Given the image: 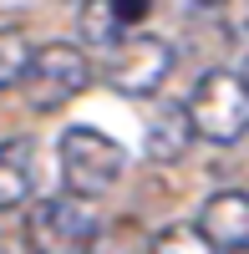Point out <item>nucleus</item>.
I'll use <instances>...</instances> for the list:
<instances>
[{
	"instance_id": "nucleus-16",
	"label": "nucleus",
	"mask_w": 249,
	"mask_h": 254,
	"mask_svg": "<svg viewBox=\"0 0 249 254\" xmlns=\"http://www.w3.org/2000/svg\"><path fill=\"white\" fill-rule=\"evenodd\" d=\"M229 5H234V31L249 36V0H229Z\"/></svg>"
},
{
	"instance_id": "nucleus-6",
	"label": "nucleus",
	"mask_w": 249,
	"mask_h": 254,
	"mask_svg": "<svg viewBox=\"0 0 249 254\" xmlns=\"http://www.w3.org/2000/svg\"><path fill=\"white\" fill-rule=\"evenodd\" d=\"M198 234L209 239V249H239L249 244V193L244 188H219V193L198 208Z\"/></svg>"
},
{
	"instance_id": "nucleus-12",
	"label": "nucleus",
	"mask_w": 249,
	"mask_h": 254,
	"mask_svg": "<svg viewBox=\"0 0 249 254\" xmlns=\"http://www.w3.org/2000/svg\"><path fill=\"white\" fill-rule=\"evenodd\" d=\"M148 254H214V249L193 224H168L158 239H148Z\"/></svg>"
},
{
	"instance_id": "nucleus-4",
	"label": "nucleus",
	"mask_w": 249,
	"mask_h": 254,
	"mask_svg": "<svg viewBox=\"0 0 249 254\" xmlns=\"http://www.w3.org/2000/svg\"><path fill=\"white\" fill-rule=\"evenodd\" d=\"M20 244H26V254H87L92 234H97V219L87 203H76L66 193L56 198H41L26 208V229H20Z\"/></svg>"
},
{
	"instance_id": "nucleus-2",
	"label": "nucleus",
	"mask_w": 249,
	"mask_h": 254,
	"mask_svg": "<svg viewBox=\"0 0 249 254\" xmlns=\"http://www.w3.org/2000/svg\"><path fill=\"white\" fill-rule=\"evenodd\" d=\"M87 87H92V61H87L81 46H71V41L36 46L31 61H26V76H20V92H26L31 112H61Z\"/></svg>"
},
{
	"instance_id": "nucleus-15",
	"label": "nucleus",
	"mask_w": 249,
	"mask_h": 254,
	"mask_svg": "<svg viewBox=\"0 0 249 254\" xmlns=\"http://www.w3.org/2000/svg\"><path fill=\"white\" fill-rule=\"evenodd\" d=\"M41 10V0H0V15H31Z\"/></svg>"
},
{
	"instance_id": "nucleus-17",
	"label": "nucleus",
	"mask_w": 249,
	"mask_h": 254,
	"mask_svg": "<svg viewBox=\"0 0 249 254\" xmlns=\"http://www.w3.org/2000/svg\"><path fill=\"white\" fill-rule=\"evenodd\" d=\"M0 254H26V244H15V239H0Z\"/></svg>"
},
{
	"instance_id": "nucleus-19",
	"label": "nucleus",
	"mask_w": 249,
	"mask_h": 254,
	"mask_svg": "<svg viewBox=\"0 0 249 254\" xmlns=\"http://www.w3.org/2000/svg\"><path fill=\"white\" fill-rule=\"evenodd\" d=\"M76 5H81V0H76Z\"/></svg>"
},
{
	"instance_id": "nucleus-1",
	"label": "nucleus",
	"mask_w": 249,
	"mask_h": 254,
	"mask_svg": "<svg viewBox=\"0 0 249 254\" xmlns=\"http://www.w3.org/2000/svg\"><path fill=\"white\" fill-rule=\"evenodd\" d=\"M56 158H61V183H66V198L76 203H92V198H107L122 168H127V153L122 142L107 137L102 127H66L56 142Z\"/></svg>"
},
{
	"instance_id": "nucleus-13",
	"label": "nucleus",
	"mask_w": 249,
	"mask_h": 254,
	"mask_svg": "<svg viewBox=\"0 0 249 254\" xmlns=\"http://www.w3.org/2000/svg\"><path fill=\"white\" fill-rule=\"evenodd\" d=\"M112 10H117V20H122V31H132V26H142V20H148L153 0H112Z\"/></svg>"
},
{
	"instance_id": "nucleus-9",
	"label": "nucleus",
	"mask_w": 249,
	"mask_h": 254,
	"mask_svg": "<svg viewBox=\"0 0 249 254\" xmlns=\"http://www.w3.org/2000/svg\"><path fill=\"white\" fill-rule=\"evenodd\" d=\"M76 41L92 51H117L122 41H127V31H122V20L112 10V0H81L76 10Z\"/></svg>"
},
{
	"instance_id": "nucleus-18",
	"label": "nucleus",
	"mask_w": 249,
	"mask_h": 254,
	"mask_svg": "<svg viewBox=\"0 0 249 254\" xmlns=\"http://www.w3.org/2000/svg\"><path fill=\"white\" fill-rule=\"evenodd\" d=\"M239 81H244V92H249V61H244V76H239Z\"/></svg>"
},
{
	"instance_id": "nucleus-3",
	"label": "nucleus",
	"mask_w": 249,
	"mask_h": 254,
	"mask_svg": "<svg viewBox=\"0 0 249 254\" xmlns=\"http://www.w3.org/2000/svg\"><path fill=\"white\" fill-rule=\"evenodd\" d=\"M183 112L193 122V137L219 142V147L239 142L249 132V92H244L239 71H203L193 81L188 102H183Z\"/></svg>"
},
{
	"instance_id": "nucleus-11",
	"label": "nucleus",
	"mask_w": 249,
	"mask_h": 254,
	"mask_svg": "<svg viewBox=\"0 0 249 254\" xmlns=\"http://www.w3.org/2000/svg\"><path fill=\"white\" fill-rule=\"evenodd\" d=\"M87 254H148V239H142L137 224H107V229L97 224Z\"/></svg>"
},
{
	"instance_id": "nucleus-7",
	"label": "nucleus",
	"mask_w": 249,
	"mask_h": 254,
	"mask_svg": "<svg viewBox=\"0 0 249 254\" xmlns=\"http://www.w3.org/2000/svg\"><path fill=\"white\" fill-rule=\"evenodd\" d=\"M36 193V142L31 137H5L0 142V214L26 208Z\"/></svg>"
},
{
	"instance_id": "nucleus-14",
	"label": "nucleus",
	"mask_w": 249,
	"mask_h": 254,
	"mask_svg": "<svg viewBox=\"0 0 249 254\" xmlns=\"http://www.w3.org/2000/svg\"><path fill=\"white\" fill-rule=\"evenodd\" d=\"M173 5H178L183 15H214V10L229 5V0H173Z\"/></svg>"
},
{
	"instance_id": "nucleus-10",
	"label": "nucleus",
	"mask_w": 249,
	"mask_h": 254,
	"mask_svg": "<svg viewBox=\"0 0 249 254\" xmlns=\"http://www.w3.org/2000/svg\"><path fill=\"white\" fill-rule=\"evenodd\" d=\"M31 41L20 36L15 26H0V92L20 87V76H26V61H31Z\"/></svg>"
},
{
	"instance_id": "nucleus-8",
	"label": "nucleus",
	"mask_w": 249,
	"mask_h": 254,
	"mask_svg": "<svg viewBox=\"0 0 249 254\" xmlns=\"http://www.w3.org/2000/svg\"><path fill=\"white\" fill-rule=\"evenodd\" d=\"M193 147V122L183 112V102H163L148 117V132H142V153L153 163H178Z\"/></svg>"
},
{
	"instance_id": "nucleus-5",
	"label": "nucleus",
	"mask_w": 249,
	"mask_h": 254,
	"mask_svg": "<svg viewBox=\"0 0 249 254\" xmlns=\"http://www.w3.org/2000/svg\"><path fill=\"white\" fill-rule=\"evenodd\" d=\"M173 61H178L173 41H163L153 31L127 36L112 51V61H107V87L122 92V97H153V92H163V81L173 76Z\"/></svg>"
}]
</instances>
